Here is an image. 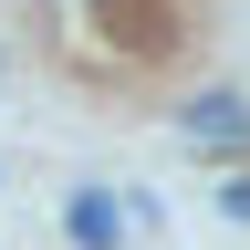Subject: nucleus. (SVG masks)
Segmentation results:
<instances>
[{"label":"nucleus","instance_id":"1","mask_svg":"<svg viewBox=\"0 0 250 250\" xmlns=\"http://www.w3.org/2000/svg\"><path fill=\"white\" fill-rule=\"evenodd\" d=\"M62 240L73 250H125V208L104 188H73V198H62Z\"/></svg>","mask_w":250,"mask_h":250},{"label":"nucleus","instance_id":"2","mask_svg":"<svg viewBox=\"0 0 250 250\" xmlns=\"http://www.w3.org/2000/svg\"><path fill=\"white\" fill-rule=\"evenodd\" d=\"M240 94H198V104H188V136H240Z\"/></svg>","mask_w":250,"mask_h":250},{"label":"nucleus","instance_id":"3","mask_svg":"<svg viewBox=\"0 0 250 250\" xmlns=\"http://www.w3.org/2000/svg\"><path fill=\"white\" fill-rule=\"evenodd\" d=\"M219 208H229V219H250V177H229V188H219Z\"/></svg>","mask_w":250,"mask_h":250}]
</instances>
